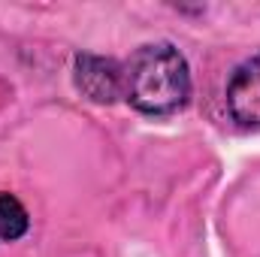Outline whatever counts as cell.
Here are the masks:
<instances>
[{
	"instance_id": "obj_4",
	"label": "cell",
	"mask_w": 260,
	"mask_h": 257,
	"mask_svg": "<svg viewBox=\"0 0 260 257\" xmlns=\"http://www.w3.org/2000/svg\"><path fill=\"white\" fill-rule=\"evenodd\" d=\"M30 230V215L24 203L9 191H0V245L15 242Z\"/></svg>"
},
{
	"instance_id": "obj_1",
	"label": "cell",
	"mask_w": 260,
	"mask_h": 257,
	"mask_svg": "<svg viewBox=\"0 0 260 257\" xmlns=\"http://www.w3.org/2000/svg\"><path fill=\"white\" fill-rule=\"evenodd\" d=\"M124 100L142 115H173L191 100V70L173 43H145L124 67Z\"/></svg>"
},
{
	"instance_id": "obj_2",
	"label": "cell",
	"mask_w": 260,
	"mask_h": 257,
	"mask_svg": "<svg viewBox=\"0 0 260 257\" xmlns=\"http://www.w3.org/2000/svg\"><path fill=\"white\" fill-rule=\"evenodd\" d=\"M73 82L82 97H88L91 103H100V106H109L118 97H124V70L118 61L103 58V55H91V52L76 55Z\"/></svg>"
},
{
	"instance_id": "obj_3",
	"label": "cell",
	"mask_w": 260,
	"mask_h": 257,
	"mask_svg": "<svg viewBox=\"0 0 260 257\" xmlns=\"http://www.w3.org/2000/svg\"><path fill=\"white\" fill-rule=\"evenodd\" d=\"M227 112L242 127H260V55L233 70L224 94Z\"/></svg>"
}]
</instances>
